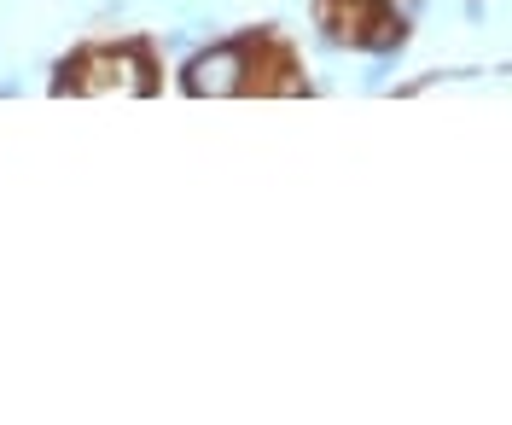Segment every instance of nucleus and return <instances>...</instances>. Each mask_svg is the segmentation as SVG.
I'll return each mask as SVG.
<instances>
[{
    "instance_id": "nucleus-1",
    "label": "nucleus",
    "mask_w": 512,
    "mask_h": 425,
    "mask_svg": "<svg viewBox=\"0 0 512 425\" xmlns=\"http://www.w3.org/2000/svg\"><path fill=\"white\" fill-rule=\"evenodd\" d=\"M245 76H251V59L239 41H216L204 53H192L187 70H181V88L192 99H227V94H245Z\"/></svg>"
}]
</instances>
